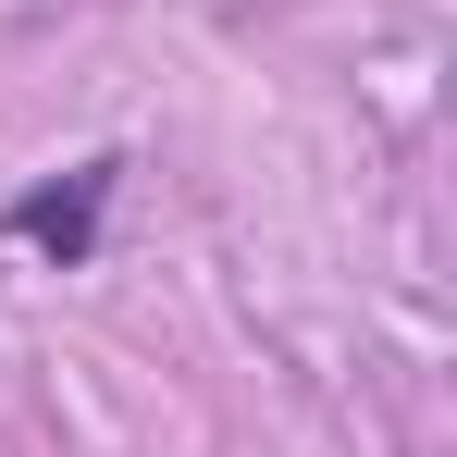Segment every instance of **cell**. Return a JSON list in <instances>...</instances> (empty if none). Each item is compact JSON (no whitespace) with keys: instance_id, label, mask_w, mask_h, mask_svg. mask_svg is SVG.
I'll return each instance as SVG.
<instances>
[{"instance_id":"obj_1","label":"cell","mask_w":457,"mask_h":457,"mask_svg":"<svg viewBox=\"0 0 457 457\" xmlns=\"http://www.w3.org/2000/svg\"><path fill=\"white\" fill-rule=\"evenodd\" d=\"M112 186H124V149H87L75 173L12 186V198H0V235L37 247L50 272H87V260H99V223H112Z\"/></svg>"}]
</instances>
